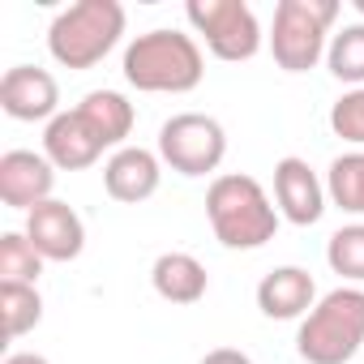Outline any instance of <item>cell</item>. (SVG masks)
I'll return each mask as SVG.
<instances>
[{
  "label": "cell",
  "instance_id": "obj_1",
  "mask_svg": "<svg viewBox=\"0 0 364 364\" xmlns=\"http://www.w3.org/2000/svg\"><path fill=\"white\" fill-rule=\"evenodd\" d=\"M206 77V60L193 35L146 31L124 48V82L141 95H189Z\"/></svg>",
  "mask_w": 364,
  "mask_h": 364
},
{
  "label": "cell",
  "instance_id": "obj_2",
  "mask_svg": "<svg viewBox=\"0 0 364 364\" xmlns=\"http://www.w3.org/2000/svg\"><path fill=\"white\" fill-rule=\"evenodd\" d=\"M206 219L223 249H262L279 232V206H270L266 189L240 171L215 176L206 189Z\"/></svg>",
  "mask_w": 364,
  "mask_h": 364
},
{
  "label": "cell",
  "instance_id": "obj_3",
  "mask_svg": "<svg viewBox=\"0 0 364 364\" xmlns=\"http://www.w3.org/2000/svg\"><path fill=\"white\" fill-rule=\"evenodd\" d=\"M364 347V287L326 291L296 330L304 364H347Z\"/></svg>",
  "mask_w": 364,
  "mask_h": 364
},
{
  "label": "cell",
  "instance_id": "obj_4",
  "mask_svg": "<svg viewBox=\"0 0 364 364\" xmlns=\"http://www.w3.org/2000/svg\"><path fill=\"white\" fill-rule=\"evenodd\" d=\"M124 35V5L120 0H77L60 9L48 26V52L65 69H95Z\"/></svg>",
  "mask_w": 364,
  "mask_h": 364
},
{
  "label": "cell",
  "instance_id": "obj_5",
  "mask_svg": "<svg viewBox=\"0 0 364 364\" xmlns=\"http://www.w3.org/2000/svg\"><path fill=\"white\" fill-rule=\"evenodd\" d=\"M334 22H338V0H279L270 26L274 65L287 73H309L330 52Z\"/></svg>",
  "mask_w": 364,
  "mask_h": 364
},
{
  "label": "cell",
  "instance_id": "obj_6",
  "mask_svg": "<svg viewBox=\"0 0 364 364\" xmlns=\"http://www.w3.org/2000/svg\"><path fill=\"white\" fill-rule=\"evenodd\" d=\"M185 18L189 26L206 39L210 56L228 60V65H240V60H253L262 52V22L257 14L245 5V0H189L185 5Z\"/></svg>",
  "mask_w": 364,
  "mask_h": 364
},
{
  "label": "cell",
  "instance_id": "obj_7",
  "mask_svg": "<svg viewBox=\"0 0 364 364\" xmlns=\"http://www.w3.org/2000/svg\"><path fill=\"white\" fill-rule=\"evenodd\" d=\"M228 154V133L206 112H180L159 129V159L180 176H210Z\"/></svg>",
  "mask_w": 364,
  "mask_h": 364
},
{
  "label": "cell",
  "instance_id": "obj_8",
  "mask_svg": "<svg viewBox=\"0 0 364 364\" xmlns=\"http://www.w3.org/2000/svg\"><path fill=\"white\" fill-rule=\"evenodd\" d=\"M56 189V167L48 154L35 150H5L0 154V202L9 210H35L43 202H52Z\"/></svg>",
  "mask_w": 364,
  "mask_h": 364
},
{
  "label": "cell",
  "instance_id": "obj_9",
  "mask_svg": "<svg viewBox=\"0 0 364 364\" xmlns=\"http://www.w3.org/2000/svg\"><path fill=\"white\" fill-rule=\"evenodd\" d=\"M26 240L43 253V262H73L86 249V223L69 202H43L26 215Z\"/></svg>",
  "mask_w": 364,
  "mask_h": 364
},
{
  "label": "cell",
  "instance_id": "obj_10",
  "mask_svg": "<svg viewBox=\"0 0 364 364\" xmlns=\"http://www.w3.org/2000/svg\"><path fill=\"white\" fill-rule=\"evenodd\" d=\"M0 107L14 120H56L60 116V86L39 65H14L0 77Z\"/></svg>",
  "mask_w": 364,
  "mask_h": 364
},
{
  "label": "cell",
  "instance_id": "obj_11",
  "mask_svg": "<svg viewBox=\"0 0 364 364\" xmlns=\"http://www.w3.org/2000/svg\"><path fill=\"white\" fill-rule=\"evenodd\" d=\"M274 202H279V215L296 228H313L321 215H326V185L317 180V171L287 154L274 163Z\"/></svg>",
  "mask_w": 364,
  "mask_h": 364
},
{
  "label": "cell",
  "instance_id": "obj_12",
  "mask_svg": "<svg viewBox=\"0 0 364 364\" xmlns=\"http://www.w3.org/2000/svg\"><path fill=\"white\" fill-rule=\"evenodd\" d=\"M159 180H163V159L146 146H120L103 163V189H107V198H116L124 206H137V202L154 198Z\"/></svg>",
  "mask_w": 364,
  "mask_h": 364
},
{
  "label": "cell",
  "instance_id": "obj_13",
  "mask_svg": "<svg viewBox=\"0 0 364 364\" xmlns=\"http://www.w3.org/2000/svg\"><path fill=\"white\" fill-rule=\"evenodd\" d=\"M103 150H107V146L95 137V129L82 120L77 107H73V112H60V116L48 120V129H43V154L52 159L56 171H86V167L99 163Z\"/></svg>",
  "mask_w": 364,
  "mask_h": 364
},
{
  "label": "cell",
  "instance_id": "obj_14",
  "mask_svg": "<svg viewBox=\"0 0 364 364\" xmlns=\"http://www.w3.org/2000/svg\"><path fill=\"white\" fill-rule=\"evenodd\" d=\"M317 304V283L309 270L300 266H279L257 283V309L274 321H291V317H309V309Z\"/></svg>",
  "mask_w": 364,
  "mask_h": 364
},
{
  "label": "cell",
  "instance_id": "obj_15",
  "mask_svg": "<svg viewBox=\"0 0 364 364\" xmlns=\"http://www.w3.org/2000/svg\"><path fill=\"white\" fill-rule=\"evenodd\" d=\"M150 283L167 304H198L210 287V274L193 253H163L150 266Z\"/></svg>",
  "mask_w": 364,
  "mask_h": 364
},
{
  "label": "cell",
  "instance_id": "obj_16",
  "mask_svg": "<svg viewBox=\"0 0 364 364\" xmlns=\"http://www.w3.org/2000/svg\"><path fill=\"white\" fill-rule=\"evenodd\" d=\"M77 112H82V120L95 129V137L103 141V146H124V137L133 133V124H137V112H133V103L120 95V90H90L82 103H77Z\"/></svg>",
  "mask_w": 364,
  "mask_h": 364
},
{
  "label": "cell",
  "instance_id": "obj_17",
  "mask_svg": "<svg viewBox=\"0 0 364 364\" xmlns=\"http://www.w3.org/2000/svg\"><path fill=\"white\" fill-rule=\"evenodd\" d=\"M326 198L347 210V215H360L364 219V150H351V154H338L326 171Z\"/></svg>",
  "mask_w": 364,
  "mask_h": 364
},
{
  "label": "cell",
  "instance_id": "obj_18",
  "mask_svg": "<svg viewBox=\"0 0 364 364\" xmlns=\"http://www.w3.org/2000/svg\"><path fill=\"white\" fill-rule=\"evenodd\" d=\"M0 317H5V334L22 338L43 321V296L31 283H0Z\"/></svg>",
  "mask_w": 364,
  "mask_h": 364
},
{
  "label": "cell",
  "instance_id": "obj_19",
  "mask_svg": "<svg viewBox=\"0 0 364 364\" xmlns=\"http://www.w3.org/2000/svg\"><path fill=\"white\" fill-rule=\"evenodd\" d=\"M326 65L338 82H347L351 90L364 86V22H351L343 26L334 39H330V52H326Z\"/></svg>",
  "mask_w": 364,
  "mask_h": 364
},
{
  "label": "cell",
  "instance_id": "obj_20",
  "mask_svg": "<svg viewBox=\"0 0 364 364\" xmlns=\"http://www.w3.org/2000/svg\"><path fill=\"white\" fill-rule=\"evenodd\" d=\"M43 274V253L26 240V232H5L0 236V283H39Z\"/></svg>",
  "mask_w": 364,
  "mask_h": 364
},
{
  "label": "cell",
  "instance_id": "obj_21",
  "mask_svg": "<svg viewBox=\"0 0 364 364\" xmlns=\"http://www.w3.org/2000/svg\"><path fill=\"white\" fill-rule=\"evenodd\" d=\"M326 262L338 279H347L351 287L364 283V223H347L330 236L326 245Z\"/></svg>",
  "mask_w": 364,
  "mask_h": 364
},
{
  "label": "cell",
  "instance_id": "obj_22",
  "mask_svg": "<svg viewBox=\"0 0 364 364\" xmlns=\"http://www.w3.org/2000/svg\"><path fill=\"white\" fill-rule=\"evenodd\" d=\"M330 129H334V137H343L351 146H364V86L347 90L330 107Z\"/></svg>",
  "mask_w": 364,
  "mask_h": 364
},
{
  "label": "cell",
  "instance_id": "obj_23",
  "mask_svg": "<svg viewBox=\"0 0 364 364\" xmlns=\"http://www.w3.org/2000/svg\"><path fill=\"white\" fill-rule=\"evenodd\" d=\"M202 364H253L240 347H215V351H206L202 355Z\"/></svg>",
  "mask_w": 364,
  "mask_h": 364
},
{
  "label": "cell",
  "instance_id": "obj_24",
  "mask_svg": "<svg viewBox=\"0 0 364 364\" xmlns=\"http://www.w3.org/2000/svg\"><path fill=\"white\" fill-rule=\"evenodd\" d=\"M0 364H52V360L39 355V351H14V355H5Z\"/></svg>",
  "mask_w": 364,
  "mask_h": 364
},
{
  "label": "cell",
  "instance_id": "obj_25",
  "mask_svg": "<svg viewBox=\"0 0 364 364\" xmlns=\"http://www.w3.org/2000/svg\"><path fill=\"white\" fill-rule=\"evenodd\" d=\"M355 9H360V14H364V0H355Z\"/></svg>",
  "mask_w": 364,
  "mask_h": 364
}]
</instances>
